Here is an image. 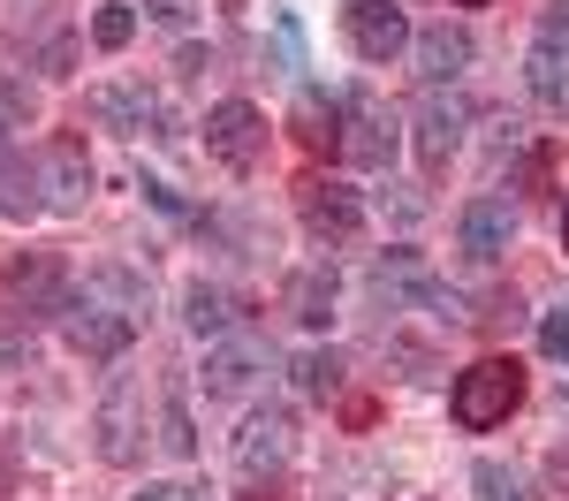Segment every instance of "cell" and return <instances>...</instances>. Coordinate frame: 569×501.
Here are the masks:
<instances>
[{"instance_id":"cell-18","label":"cell","mask_w":569,"mask_h":501,"mask_svg":"<svg viewBox=\"0 0 569 501\" xmlns=\"http://www.w3.org/2000/svg\"><path fill=\"white\" fill-rule=\"evenodd\" d=\"M182 319H190V334H228L236 327V304H228V289H213V281H190L182 289Z\"/></svg>"},{"instance_id":"cell-11","label":"cell","mask_w":569,"mask_h":501,"mask_svg":"<svg viewBox=\"0 0 569 501\" xmlns=\"http://www.w3.org/2000/svg\"><path fill=\"white\" fill-rule=\"evenodd\" d=\"M463 130H471V107H463L456 91H433V84H426V107H418V160H426L433 176L456 160V152H463Z\"/></svg>"},{"instance_id":"cell-23","label":"cell","mask_w":569,"mask_h":501,"mask_svg":"<svg viewBox=\"0 0 569 501\" xmlns=\"http://www.w3.org/2000/svg\"><path fill=\"white\" fill-rule=\"evenodd\" d=\"M471 487H479V501H525V479H517L509 463H493V455L471 471Z\"/></svg>"},{"instance_id":"cell-28","label":"cell","mask_w":569,"mask_h":501,"mask_svg":"<svg viewBox=\"0 0 569 501\" xmlns=\"http://www.w3.org/2000/svg\"><path fill=\"white\" fill-rule=\"evenodd\" d=\"M137 190H144V198H152L160 213H176V221H190V206H182V190H168V182H160V176H144V182H137Z\"/></svg>"},{"instance_id":"cell-22","label":"cell","mask_w":569,"mask_h":501,"mask_svg":"<svg viewBox=\"0 0 569 501\" xmlns=\"http://www.w3.org/2000/svg\"><path fill=\"white\" fill-rule=\"evenodd\" d=\"M160 449H168V455H198V433H190L182 388H168V410H160Z\"/></svg>"},{"instance_id":"cell-29","label":"cell","mask_w":569,"mask_h":501,"mask_svg":"<svg viewBox=\"0 0 569 501\" xmlns=\"http://www.w3.org/2000/svg\"><path fill=\"white\" fill-rule=\"evenodd\" d=\"M144 16H152V23H168V31H176V23H190V0H144Z\"/></svg>"},{"instance_id":"cell-25","label":"cell","mask_w":569,"mask_h":501,"mask_svg":"<svg viewBox=\"0 0 569 501\" xmlns=\"http://www.w3.org/2000/svg\"><path fill=\"white\" fill-rule=\"evenodd\" d=\"M539 350H547V364H569V304L539 319Z\"/></svg>"},{"instance_id":"cell-15","label":"cell","mask_w":569,"mask_h":501,"mask_svg":"<svg viewBox=\"0 0 569 501\" xmlns=\"http://www.w3.org/2000/svg\"><path fill=\"white\" fill-rule=\"evenodd\" d=\"M289 130H297V144H305V152H335V160H342V91L305 84V91H297Z\"/></svg>"},{"instance_id":"cell-1","label":"cell","mask_w":569,"mask_h":501,"mask_svg":"<svg viewBox=\"0 0 569 501\" xmlns=\"http://www.w3.org/2000/svg\"><path fill=\"white\" fill-rule=\"evenodd\" d=\"M69 297H77V281H69V259H61V251H16V259L0 267V319H8V327L61 319Z\"/></svg>"},{"instance_id":"cell-30","label":"cell","mask_w":569,"mask_h":501,"mask_svg":"<svg viewBox=\"0 0 569 501\" xmlns=\"http://www.w3.org/2000/svg\"><path fill=\"white\" fill-rule=\"evenodd\" d=\"M31 358V334H8V319H0V364H23Z\"/></svg>"},{"instance_id":"cell-9","label":"cell","mask_w":569,"mask_h":501,"mask_svg":"<svg viewBox=\"0 0 569 501\" xmlns=\"http://www.w3.org/2000/svg\"><path fill=\"white\" fill-rule=\"evenodd\" d=\"M46 206L53 213H84L91 206V152H84V137L77 130H53L46 137Z\"/></svg>"},{"instance_id":"cell-16","label":"cell","mask_w":569,"mask_h":501,"mask_svg":"<svg viewBox=\"0 0 569 501\" xmlns=\"http://www.w3.org/2000/svg\"><path fill=\"white\" fill-rule=\"evenodd\" d=\"M84 107L107 122V130H122V137H137L144 122H160V99H152L144 84H91Z\"/></svg>"},{"instance_id":"cell-4","label":"cell","mask_w":569,"mask_h":501,"mask_svg":"<svg viewBox=\"0 0 569 501\" xmlns=\"http://www.w3.org/2000/svg\"><path fill=\"white\" fill-rule=\"evenodd\" d=\"M91 449H99V463H144V388H137L130 372H114L107 380V395H99V418H91Z\"/></svg>"},{"instance_id":"cell-13","label":"cell","mask_w":569,"mask_h":501,"mask_svg":"<svg viewBox=\"0 0 569 501\" xmlns=\"http://www.w3.org/2000/svg\"><path fill=\"white\" fill-rule=\"evenodd\" d=\"M259 364H266V350L259 342H236V334H220L213 350H206V403H243L251 395V380H259Z\"/></svg>"},{"instance_id":"cell-3","label":"cell","mask_w":569,"mask_h":501,"mask_svg":"<svg viewBox=\"0 0 569 501\" xmlns=\"http://www.w3.org/2000/svg\"><path fill=\"white\" fill-rule=\"evenodd\" d=\"M61 342L91 364H114L137 342V304H122V297H107V289L84 281V297H69V312H61Z\"/></svg>"},{"instance_id":"cell-19","label":"cell","mask_w":569,"mask_h":501,"mask_svg":"<svg viewBox=\"0 0 569 501\" xmlns=\"http://www.w3.org/2000/svg\"><path fill=\"white\" fill-rule=\"evenodd\" d=\"M289 380H297V395H311V403L342 395V350H305V358L289 364Z\"/></svg>"},{"instance_id":"cell-2","label":"cell","mask_w":569,"mask_h":501,"mask_svg":"<svg viewBox=\"0 0 569 501\" xmlns=\"http://www.w3.org/2000/svg\"><path fill=\"white\" fill-rule=\"evenodd\" d=\"M525 403V364L517 358H479L471 372H456V388H448V410H456V425L463 433H493V425H509V410Z\"/></svg>"},{"instance_id":"cell-26","label":"cell","mask_w":569,"mask_h":501,"mask_svg":"<svg viewBox=\"0 0 569 501\" xmlns=\"http://www.w3.org/2000/svg\"><path fill=\"white\" fill-rule=\"evenodd\" d=\"M69 69H77V31H53L39 46V77H69Z\"/></svg>"},{"instance_id":"cell-10","label":"cell","mask_w":569,"mask_h":501,"mask_svg":"<svg viewBox=\"0 0 569 501\" xmlns=\"http://www.w3.org/2000/svg\"><path fill=\"white\" fill-rule=\"evenodd\" d=\"M509 243H517V213H509L501 198H471L463 221H456V251H463V267H501Z\"/></svg>"},{"instance_id":"cell-12","label":"cell","mask_w":569,"mask_h":501,"mask_svg":"<svg viewBox=\"0 0 569 501\" xmlns=\"http://www.w3.org/2000/svg\"><path fill=\"white\" fill-rule=\"evenodd\" d=\"M289 455H297V425H289L281 410H259V418H243V441H236V463H243V479H281V471H289Z\"/></svg>"},{"instance_id":"cell-24","label":"cell","mask_w":569,"mask_h":501,"mask_svg":"<svg viewBox=\"0 0 569 501\" xmlns=\"http://www.w3.org/2000/svg\"><path fill=\"white\" fill-rule=\"evenodd\" d=\"M531 46H547V53L569 61V0H547V8H539V39Z\"/></svg>"},{"instance_id":"cell-20","label":"cell","mask_w":569,"mask_h":501,"mask_svg":"<svg viewBox=\"0 0 569 501\" xmlns=\"http://www.w3.org/2000/svg\"><path fill=\"white\" fill-rule=\"evenodd\" d=\"M525 84L547 99V107H569V61L562 53H547V46H531V61H525Z\"/></svg>"},{"instance_id":"cell-31","label":"cell","mask_w":569,"mask_h":501,"mask_svg":"<svg viewBox=\"0 0 569 501\" xmlns=\"http://www.w3.org/2000/svg\"><path fill=\"white\" fill-rule=\"evenodd\" d=\"M16 494V441H0V501Z\"/></svg>"},{"instance_id":"cell-27","label":"cell","mask_w":569,"mask_h":501,"mask_svg":"<svg viewBox=\"0 0 569 501\" xmlns=\"http://www.w3.org/2000/svg\"><path fill=\"white\" fill-rule=\"evenodd\" d=\"M380 206H395V221H426V190H410V182H388Z\"/></svg>"},{"instance_id":"cell-33","label":"cell","mask_w":569,"mask_h":501,"mask_svg":"<svg viewBox=\"0 0 569 501\" xmlns=\"http://www.w3.org/2000/svg\"><path fill=\"white\" fill-rule=\"evenodd\" d=\"M130 501H190V487H144V494H130Z\"/></svg>"},{"instance_id":"cell-6","label":"cell","mask_w":569,"mask_h":501,"mask_svg":"<svg viewBox=\"0 0 569 501\" xmlns=\"http://www.w3.org/2000/svg\"><path fill=\"white\" fill-rule=\"evenodd\" d=\"M297 221L319 243H357L365 236V190H350L342 176H305L297 182Z\"/></svg>"},{"instance_id":"cell-5","label":"cell","mask_w":569,"mask_h":501,"mask_svg":"<svg viewBox=\"0 0 569 501\" xmlns=\"http://www.w3.org/2000/svg\"><path fill=\"white\" fill-rule=\"evenodd\" d=\"M395 144H402L395 114L365 84H350V91H342V160H350V168H365V176H380V168L395 160Z\"/></svg>"},{"instance_id":"cell-21","label":"cell","mask_w":569,"mask_h":501,"mask_svg":"<svg viewBox=\"0 0 569 501\" xmlns=\"http://www.w3.org/2000/svg\"><path fill=\"white\" fill-rule=\"evenodd\" d=\"M137 39V8L130 0H107L99 16H91V46H107V53H122Z\"/></svg>"},{"instance_id":"cell-14","label":"cell","mask_w":569,"mask_h":501,"mask_svg":"<svg viewBox=\"0 0 569 501\" xmlns=\"http://www.w3.org/2000/svg\"><path fill=\"white\" fill-rule=\"evenodd\" d=\"M471 53H479V46H471V31H463V23H426V31L410 39V61H418V77H426L433 91L456 84V77L471 69Z\"/></svg>"},{"instance_id":"cell-34","label":"cell","mask_w":569,"mask_h":501,"mask_svg":"<svg viewBox=\"0 0 569 501\" xmlns=\"http://www.w3.org/2000/svg\"><path fill=\"white\" fill-rule=\"evenodd\" d=\"M562 251H569V198H562Z\"/></svg>"},{"instance_id":"cell-35","label":"cell","mask_w":569,"mask_h":501,"mask_svg":"<svg viewBox=\"0 0 569 501\" xmlns=\"http://www.w3.org/2000/svg\"><path fill=\"white\" fill-rule=\"evenodd\" d=\"M456 8H493V0H456Z\"/></svg>"},{"instance_id":"cell-7","label":"cell","mask_w":569,"mask_h":501,"mask_svg":"<svg viewBox=\"0 0 569 501\" xmlns=\"http://www.w3.org/2000/svg\"><path fill=\"white\" fill-rule=\"evenodd\" d=\"M206 152H213L228 176H251L266 160V114L251 99H220L213 114H206Z\"/></svg>"},{"instance_id":"cell-32","label":"cell","mask_w":569,"mask_h":501,"mask_svg":"<svg viewBox=\"0 0 569 501\" xmlns=\"http://www.w3.org/2000/svg\"><path fill=\"white\" fill-rule=\"evenodd\" d=\"M243 501H289V487H281V479H251V494Z\"/></svg>"},{"instance_id":"cell-17","label":"cell","mask_w":569,"mask_h":501,"mask_svg":"<svg viewBox=\"0 0 569 501\" xmlns=\"http://www.w3.org/2000/svg\"><path fill=\"white\" fill-rule=\"evenodd\" d=\"M335 297H342V273L327 267V259H311V267L289 273V312L305 319V327H327V319H335Z\"/></svg>"},{"instance_id":"cell-8","label":"cell","mask_w":569,"mask_h":501,"mask_svg":"<svg viewBox=\"0 0 569 501\" xmlns=\"http://www.w3.org/2000/svg\"><path fill=\"white\" fill-rule=\"evenodd\" d=\"M342 31H350V53L357 61H372V69H388V61H402L410 53V16L395 8V0H350L342 8Z\"/></svg>"}]
</instances>
